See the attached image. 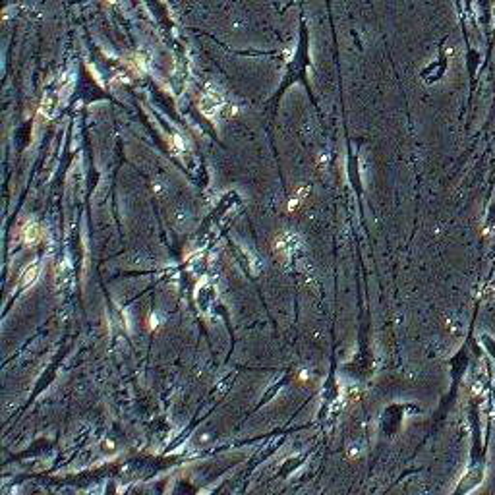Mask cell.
<instances>
[{"label": "cell", "instance_id": "1", "mask_svg": "<svg viewBox=\"0 0 495 495\" xmlns=\"http://www.w3.org/2000/svg\"><path fill=\"white\" fill-rule=\"evenodd\" d=\"M298 248V236L292 232H283L277 240H275V254L281 258H290L294 256Z\"/></svg>", "mask_w": 495, "mask_h": 495}, {"label": "cell", "instance_id": "3", "mask_svg": "<svg viewBox=\"0 0 495 495\" xmlns=\"http://www.w3.org/2000/svg\"><path fill=\"white\" fill-rule=\"evenodd\" d=\"M39 273H41V265H39V263H31V265L25 269L24 277H22V284H24V286H29V284H33V283L37 281Z\"/></svg>", "mask_w": 495, "mask_h": 495}, {"label": "cell", "instance_id": "2", "mask_svg": "<svg viewBox=\"0 0 495 495\" xmlns=\"http://www.w3.org/2000/svg\"><path fill=\"white\" fill-rule=\"evenodd\" d=\"M41 238H43V230H41V227H39L37 223L25 225V229H24V240H25L27 244H37Z\"/></svg>", "mask_w": 495, "mask_h": 495}]
</instances>
